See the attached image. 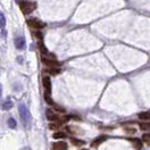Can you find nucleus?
Wrapping results in <instances>:
<instances>
[{
    "mask_svg": "<svg viewBox=\"0 0 150 150\" xmlns=\"http://www.w3.org/2000/svg\"><path fill=\"white\" fill-rule=\"evenodd\" d=\"M18 111H20L21 121L22 123H23V125H24V128L25 129H30L31 122H32V116H31V113H30L29 108L26 107L25 105H20Z\"/></svg>",
    "mask_w": 150,
    "mask_h": 150,
    "instance_id": "nucleus-1",
    "label": "nucleus"
},
{
    "mask_svg": "<svg viewBox=\"0 0 150 150\" xmlns=\"http://www.w3.org/2000/svg\"><path fill=\"white\" fill-rule=\"evenodd\" d=\"M36 5L31 1H21L20 2V8L24 14H30L35 9Z\"/></svg>",
    "mask_w": 150,
    "mask_h": 150,
    "instance_id": "nucleus-2",
    "label": "nucleus"
},
{
    "mask_svg": "<svg viewBox=\"0 0 150 150\" xmlns=\"http://www.w3.org/2000/svg\"><path fill=\"white\" fill-rule=\"evenodd\" d=\"M27 25L29 26H31L32 29H36V30H39V29H42L46 26V24L42 23L41 21H39V20H35V18H31V20H27Z\"/></svg>",
    "mask_w": 150,
    "mask_h": 150,
    "instance_id": "nucleus-3",
    "label": "nucleus"
},
{
    "mask_svg": "<svg viewBox=\"0 0 150 150\" xmlns=\"http://www.w3.org/2000/svg\"><path fill=\"white\" fill-rule=\"evenodd\" d=\"M42 62L44 65H47V66H50L51 68H55V67H57L59 63L57 62V60H54V59H50V58H42Z\"/></svg>",
    "mask_w": 150,
    "mask_h": 150,
    "instance_id": "nucleus-4",
    "label": "nucleus"
},
{
    "mask_svg": "<svg viewBox=\"0 0 150 150\" xmlns=\"http://www.w3.org/2000/svg\"><path fill=\"white\" fill-rule=\"evenodd\" d=\"M43 86H44V90H46V92H48V93H50L51 92V81H50V79L48 77V76H46V77H43Z\"/></svg>",
    "mask_w": 150,
    "mask_h": 150,
    "instance_id": "nucleus-5",
    "label": "nucleus"
},
{
    "mask_svg": "<svg viewBox=\"0 0 150 150\" xmlns=\"http://www.w3.org/2000/svg\"><path fill=\"white\" fill-rule=\"evenodd\" d=\"M24 46H25V39H24V36H17L15 39V47L17 49H23Z\"/></svg>",
    "mask_w": 150,
    "mask_h": 150,
    "instance_id": "nucleus-6",
    "label": "nucleus"
},
{
    "mask_svg": "<svg viewBox=\"0 0 150 150\" xmlns=\"http://www.w3.org/2000/svg\"><path fill=\"white\" fill-rule=\"evenodd\" d=\"M53 149L54 150H67V143L63 142V141H59V142H56L53 146Z\"/></svg>",
    "mask_w": 150,
    "mask_h": 150,
    "instance_id": "nucleus-7",
    "label": "nucleus"
},
{
    "mask_svg": "<svg viewBox=\"0 0 150 150\" xmlns=\"http://www.w3.org/2000/svg\"><path fill=\"white\" fill-rule=\"evenodd\" d=\"M2 109H5V110H8V109H11L13 106H14V102H13V100H11V98H7L4 102H2Z\"/></svg>",
    "mask_w": 150,
    "mask_h": 150,
    "instance_id": "nucleus-8",
    "label": "nucleus"
},
{
    "mask_svg": "<svg viewBox=\"0 0 150 150\" xmlns=\"http://www.w3.org/2000/svg\"><path fill=\"white\" fill-rule=\"evenodd\" d=\"M106 139H107V137H106V135H100V137H98L97 139L93 140V142H92V144H91V146L96 148V147H98L99 144H101L104 141H106Z\"/></svg>",
    "mask_w": 150,
    "mask_h": 150,
    "instance_id": "nucleus-9",
    "label": "nucleus"
},
{
    "mask_svg": "<svg viewBox=\"0 0 150 150\" xmlns=\"http://www.w3.org/2000/svg\"><path fill=\"white\" fill-rule=\"evenodd\" d=\"M47 117L49 121H58V116L55 114L51 109H47Z\"/></svg>",
    "mask_w": 150,
    "mask_h": 150,
    "instance_id": "nucleus-10",
    "label": "nucleus"
},
{
    "mask_svg": "<svg viewBox=\"0 0 150 150\" xmlns=\"http://www.w3.org/2000/svg\"><path fill=\"white\" fill-rule=\"evenodd\" d=\"M5 25H6L5 15H4L2 13H0V29H5Z\"/></svg>",
    "mask_w": 150,
    "mask_h": 150,
    "instance_id": "nucleus-11",
    "label": "nucleus"
},
{
    "mask_svg": "<svg viewBox=\"0 0 150 150\" xmlns=\"http://www.w3.org/2000/svg\"><path fill=\"white\" fill-rule=\"evenodd\" d=\"M141 119H150V111H146V113H141L139 115Z\"/></svg>",
    "mask_w": 150,
    "mask_h": 150,
    "instance_id": "nucleus-12",
    "label": "nucleus"
},
{
    "mask_svg": "<svg viewBox=\"0 0 150 150\" xmlns=\"http://www.w3.org/2000/svg\"><path fill=\"white\" fill-rule=\"evenodd\" d=\"M54 138L55 139H64V138H66V135L63 132H57V133L54 134Z\"/></svg>",
    "mask_w": 150,
    "mask_h": 150,
    "instance_id": "nucleus-13",
    "label": "nucleus"
},
{
    "mask_svg": "<svg viewBox=\"0 0 150 150\" xmlns=\"http://www.w3.org/2000/svg\"><path fill=\"white\" fill-rule=\"evenodd\" d=\"M44 99H46V101H47L49 105H54V101L50 99V93L46 92V93H44Z\"/></svg>",
    "mask_w": 150,
    "mask_h": 150,
    "instance_id": "nucleus-14",
    "label": "nucleus"
},
{
    "mask_svg": "<svg viewBox=\"0 0 150 150\" xmlns=\"http://www.w3.org/2000/svg\"><path fill=\"white\" fill-rule=\"evenodd\" d=\"M8 126H9L11 129H15V128H16V122H15L14 118H9V119H8Z\"/></svg>",
    "mask_w": 150,
    "mask_h": 150,
    "instance_id": "nucleus-15",
    "label": "nucleus"
},
{
    "mask_svg": "<svg viewBox=\"0 0 150 150\" xmlns=\"http://www.w3.org/2000/svg\"><path fill=\"white\" fill-rule=\"evenodd\" d=\"M72 141V143L75 144V146H82V144H84V141H82V140H77V139H71Z\"/></svg>",
    "mask_w": 150,
    "mask_h": 150,
    "instance_id": "nucleus-16",
    "label": "nucleus"
},
{
    "mask_svg": "<svg viewBox=\"0 0 150 150\" xmlns=\"http://www.w3.org/2000/svg\"><path fill=\"white\" fill-rule=\"evenodd\" d=\"M140 128H141V130H149L150 124L149 123H142V124H140Z\"/></svg>",
    "mask_w": 150,
    "mask_h": 150,
    "instance_id": "nucleus-17",
    "label": "nucleus"
},
{
    "mask_svg": "<svg viewBox=\"0 0 150 150\" xmlns=\"http://www.w3.org/2000/svg\"><path fill=\"white\" fill-rule=\"evenodd\" d=\"M46 72H49V73H51V74H58L59 69H57V68H50V69H48V71H46Z\"/></svg>",
    "mask_w": 150,
    "mask_h": 150,
    "instance_id": "nucleus-18",
    "label": "nucleus"
},
{
    "mask_svg": "<svg viewBox=\"0 0 150 150\" xmlns=\"http://www.w3.org/2000/svg\"><path fill=\"white\" fill-rule=\"evenodd\" d=\"M142 140H143V141H146V142H149L150 141V134H143Z\"/></svg>",
    "mask_w": 150,
    "mask_h": 150,
    "instance_id": "nucleus-19",
    "label": "nucleus"
},
{
    "mask_svg": "<svg viewBox=\"0 0 150 150\" xmlns=\"http://www.w3.org/2000/svg\"><path fill=\"white\" fill-rule=\"evenodd\" d=\"M56 128H57V125H56V124H50V129L51 130L56 129Z\"/></svg>",
    "mask_w": 150,
    "mask_h": 150,
    "instance_id": "nucleus-20",
    "label": "nucleus"
},
{
    "mask_svg": "<svg viewBox=\"0 0 150 150\" xmlns=\"http://www.w3.org/2000/svg\"><path fill=\"white\" fill-rule=\"evenodd\" d=\"M2 95V86H1V83H0V97Z\"/></svg>",
    "mask_w": 150,
    "mask_h": 150,
    "instance_id": "nucleus-21",
    "label": "nucleus"
},
{
    "mask_svg": "<svg viewBox=\"0 0 150 150\" xmlns=\"http://www.w3.org/2000/svg\"><path fill=\"white\" fill-rule=\"evenodd\" d=\"M81 150H89V149H81Z\"/></svg>",
    "mask_w": 150,
    "mask_h": 150,
    "instance_id": "nucleus-22",
    "label": "nucleus"
}]
</instances>
